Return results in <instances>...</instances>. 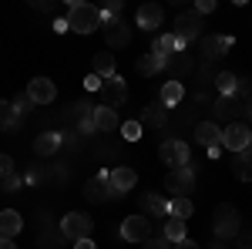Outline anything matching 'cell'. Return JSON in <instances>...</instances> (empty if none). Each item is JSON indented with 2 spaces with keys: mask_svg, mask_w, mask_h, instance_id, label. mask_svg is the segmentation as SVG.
I'll list each match as a JSON object with an SVG mask.
<instances>
[{
  "mask_svg": "<svg viewBox=\"0 0 252 249\" xmlns=\"http://www.w3.org/2000/svg\"><path fill=\"white\" fill-rule=\"evenodd\" d=\"M101 98H104V108H121L125 101H128V84H125V77L115 74V77H108L104 84H101Z\"/></svg>",
  "mask_w": 252,
  "mask_h": 249,
  "instance_id": "30bf717a",
  "label": "cell"
},
{
  "mask_svg": "<svg viewBox=\"0 0 252 249\" xmlns=\"http://www.w3.org/2000/svg\"><path fill=\"white\" fill-rule=\"evenodd\" d=\"M74 249H97L91 239H81V243H74Z\"/></svg>",
  "mask_w": 252,
  "mask_h": 249,
  "instance_id": "ee69618b",
  "label": "cell"
},
{
  "mask_svg": "<svg viewBox=\"0 0 252 249\" xmlns=\"http://www.w3.org/2000/svg\"><path fill=\"white\" fill-rule=\"evenodd\" d=\"M84 195H88L91 202H108V199H115V192H111V169H101V172L84 185Z\"/></svg>",
  "mask_w": 252,
  "mask_h": 249,
  "instance_id": "8fae6325",
  "label": "cell"
},
{
  "mask_svg": "<svg viewBox=\"0 0 252 249\" xmlns=\"http://www.w3.org/2000/svg\"><path fill=\"white\" fill-rule=\"evenodd\" d=\"M101 27H104V40H108L111 47H125V44L131 40V27H128V24H125L121 17H111V20H104Z\"/></svg>",
  "mask_w": 252,
  "mask_h": 249,
  "instance_id": "5bb4252c",
  "label": "cell"
},
{
  "mask_svg": "<svg viewBox=\"0 0 252 249\" xmlns=\"http://www.w3.org/2000/svg\"><path fill=\"white\" fill-rule=\"evenodd\" d=\"M20 229H24L20 212H14V209H3V212H0V236H3V239H14Z\"/></svg>",
  "mask_w": 252,
  "mask_h": 249,
  "instance_id": "44dd1931",
  "label": "cell"
},
{
  "mask_svg": "<svg viewBox=\"0 0 252 249\" xmlns=\"http://www.w3.org/2000/svg\"><path fill=\"white\" fill-rule=\"evenodd\" d=\"M101 84H104V81H101V77H97L94 71H91V74L84 77V88H88V91H101Z\"/></svg>",
  "mask_w": 252,
  "mask_h": 249,
  "instance_id": "74e56055",
  "label": "cell"
},
{
  "mask_svg": "<svg viewBox=\"0 0 252 249\" xmlns=\"http://www.w3.org/2000/svg\"><path fill=\"white\" fill-rule=\"evenodd\" d=\"M135 68H138V74H145V77H152L158 74V71H165V58H158V54H141V58L135 61Z\"/></svg>",
  "mask_w": 252,
  "mask_h": 249,
  "instance_id": "cb8c5ba5",
  "label": "cell"
},
{
  "mask_svg": "<svg viewBox=\"0 0 252 249\" xmlns=\"http://www.w3.org/2000/svg\"><path fill=\"white\" fill-rule=\"evenodd\" d=\"M14 125H20V115L10 101H0V132H10Z\"/></svg>",
  "mask_w": 252,
  "mask_h": 249,
  "instance_id": "f546056e",
  "label": "cell"
},
{
  "mask_svg": "<svg viewBox=\"0 0 252 249\" xmlns=\"http://www.w3.org/2000/svg\"><path fill=\"white\" fill-rule=\"evenodd\" d=\"M212 10H215L212 0H198V7H195V14H198V17H202V14H212Z\"/></svg>",
  "mask_w": 252,
  "mask_h": 249,
  "instance_id": "ab89813d",
  "label": "cell"
},
{
  "mask_svg": "<svg viewBox=\"0 0 252 249\" xmlns=\"http://www.w3.org/2000/svg\"><path fill=\"white\" fill-rule=\"evenodd\" d=\"M141 121H145L148 128H165V125H168V108H165L161 101H152V105L145 108Z\"/></svg>",
  "mask_w": 252,
  "mask_h": 249,
  "instance_id": "7402d4cb",
  "label": "cell"
},
{
  "mask_svg": "<svg viewBox=\"0 0 252 249\" xmlns=\"http://www.w3.org/2000/svg\"><path fill=\"white\" fill-rule=\"evenodd\" d=\"M115 128H118V111L101 105L94 111V132H115Z\"/></svg>",
  "mask_w": 252,
  "mask_h": 249,
  "instance_id": "484cf974",
  "label": "cell"
},
{
  "mask_svg": "<svg viewBox=\"0 0 252 249\" xmlns=\"http://www.w3.org/2000/svg\"><path fill=\"white\" fill-rule=\"evenodd\" d=\"M175 249H202V246L192 243V239H182V243H175Z\"/></svg>",
  "mask_w": 252,
  "mask_h": 249,
  "instance_id": "7bdbcfd3",
  "label": "cell"
},
{
  "mask_svg": "<svg viewBox=\"0 0 252 249\" xmlns=\"http://www.w3.org/2000/svg\"><path fill=\"white\" fill-rule=\"evenodd\" d=\"M235 98L242 105H252V77H239V88H235Z\"/></svg>",
  "mask_w": 252,
  "mask_h": 249,
  "instance_id": "d6a6232c",
  "label": "cell"
},
{
  "mask_svg": "<svg viewBox=\"0 0 252 249\" xmlns=\"http://www.w3.org/2000/svg\"><path fill=\"white\" fill-rule=\"evenodd\" d=\"M141 212L155 215V219H168V199L165 195H141Z\"/></svg>",
  "mask_w": 252,
  "mask_h": 249,
  "instance_id": "ffe728a7",
  "label": "cell"
},
{
  "mask_svg": "<svg viewBox=\"0 0 252 249\" xmlns=\"http://www.w3.org/2000/svg\"><path fill=\"white\" fill-rule=\"evenodd\" d=\"M172 37L178 40V47H185V44H192V40H202V17H198L195 10H185V14H178V17H175Z\"/></svg>",
  "mask_w": 252,
  "mask_h": 249,
  "instance_id": "277c9868",
  "label": "cell"
},
{
  "mask_svg": "<svg viewBox=\"0 0 252 249\" xmlns=\"http://www.w3.org/2000/svg\"><path fill=\"white\" fill-rule=\"evenodd\" d=\"M10 172H14V158H10V155H0V178L10 175Z\"/></svg>",
  "mask_w": 252,
  "mask_h": 249,
  "instance_id": "f35d334b",
  "label": "cell"
},
{
  "mask_svg": "<svg viewBox=\"0 0 252 249\" xmlns=\"http://www.w3.org/2000/svg\"><path fill=\"white\" fill-rule=\"evenodd\" d=\"M10 105L17 108V115H20V118H24V115H31V111L37 108V105H34V101L27 98V91H24V95H17V98H14V101H10Z\"/></svg>",
  "mask_w": 252,
  "mask_h": 249,
  "instance_id": "836d02e7",
  "label": "cell"
},
{
  "mask_svg": "<svg viewBox=\"0 0 252 249\" xmlns=\"http://www.w3.org/2000/svg\"><path fill=\"white\" fill-rule=\"evenodd\" d=\"M135 182H138V172H135V169H128V165L111 169V192H115V199L128 195V189H135Z\"/></svg>",
  "mask_w": 252,
  "mask_h": 249,
  "instance_id": "9a60e30c",
  "label": "cell"
},
{
  "mask_svg": "<svg viewBox=\"0 0 252 249\" xmlns=\"http://www.w3.org/2000/svg\"><path fill=\"white\" fill-rule=\"evenodd\" d=\"M182 98H185V88H182V81H165V84H161V91H158V101H161L165 108H175Z\"/></svg>",
  "mask_w": 252,
  "mask_h": 249,
  "instance_id": "603a6c76",
  "label": "cell"
},
{
  "mask_svg": "<svg viewBox=\"0 0 252 249\" xmlns=\"http://www.w3.org/2000/svg\"><path fill=\"white\" fill-rule=\"evenodd\" d=\"M121 239L145 246V243L152 239V222H148V215H128V219L121 222Z\"/></svg>",
  "mask_w": 252,
  "mask_h": 249,
  "instance_id": "9c48e42d",
  "label": "cell"
},
{
  "mask_svg": "<svg viewBox=\"0 0 252 249\" xmlns=\"http://www.w3.org/2000/svg\"><path fill=\"white\" fill-rule=\"evenodd\" d=\"M198 47H202L205 64H212V61H219L229 47H232V37H229V34H205V37L198 40Z\"/></svg>",
  "mask_w": 252,
  "mask_h": 249,
  "instance_id": "7c38bea8",
  "label": "cell"
},
{
  "mask_svg": "<svg viewBox=\"0 0 252 249\" xmlns=\"http://www.w3.org/2000/svg\"><path fill=\"white\" fill-rule=\"evenodd\" d=\"M215 88H219V95H222V98L235 95V88H239V74H232V71H219V74H215Z\"/></svg>",
  "mask_w": 252,
  "mask_h": 249,
  "instance_id": "4316f807",
  "label": "cell"
},
{
  "mask_svg": "<svg viewBox=\"0 0 252 249\" xmlns=\"http://www.w3.org/2000/svg\"><path fill=\"white\" fill-rule=\"evenodd\" d=\"M192 58L185 51H175L172 58H165V71H168V81H182L185 74H192Z\"/></svg>",
  "mask_w": 252,
  "mask_h": 249,
  "instance_id": "2e32d148",
  "label": "cell"
},
{
  "mask_svg": "<svg viewBox=\"0 0 252 249\" xmlns=\"http://www.w3.org/2000/svg\"><path fill=\"white\" fill-rule=\"evenodd\" d=\"M17 185H20V175L17 172H10V175H3V178H0V189H3V192H14Z\"/></svg>",
  "mask_w": 252,
  "mask_h": 249,
  "instance_id": "8d00e7d4",
  "label": "cell"
},
{
  "mask_svg": "<svg viewBox=\"0 0 252 249\" xmlns=\"http://www.w3.org/2000/svg\"><path fill=\"white\" fill-rule=\"evenodd\" d=\"M0 249H17V243H14V239H3V236H0Z\"/></svg>",
  "mask_w": 252,
  "mask_h": 249,
  "instance_id": "f6af8a7d",
  "label": "cell"
},
{
  "mask_svg": "<svg viewBox=\"0 0 252 249\" xmlns=\"http://www.w3.org/2000/svg\"><path fill=\"white\" fill-rule=\"evenodd\" d=\"M121 138L125 142H138L141 138V121H125L121 125Z\"/></svg>",
  "mask_w": 252,
  "mask_h": 249,
  "instance_id": "e575fe53",
  "label": "cell"
},
{
  "mask_svg": "<svg viewBox=\"0 0 252 249\" xmlns=\"http://www.w3.org/2000/svg\"><path fill=\"white\" fill-rule=\"evenodd\" d=\"M165 189L172 192V199H189L195 189V165H182V169H168L165 175Z\"/></svg>",
  "mask_w": 252,
  "mask_h": 249,
  "instance_id": "7a4b0ae2",
  "label": "cell"
},
{
  "mask_svg": "<svg viewBox=\"0 0 252 249\" xmlns=\"http://www.w3.org/2000/svg\"><path fill=\"white\" fill-rule=\"evenodd\" d=\"M212 232L219 236V239H235V236H239V209L229 206V202L215 206V212H212Z\"/></svg>",
  "mask_w": 252,
  "mask_h": 249,
  "instance_id": "3957f363",
  "label": "cell"
},
{
  "mask_svg": "<svg viewBox=\"0 0 252 249\" xmlns=\"http://www.w3.org/2000/svg\"><path fill=\"white\" fill-rule=\"evenodd\" d=\"M212 249H225V239H219V243H215V246Z\"/></svg>",
  "mask_w": 252,
  "mask_h": 249,
  "instance_id": "bcb514c9",
  "label": "cell"
},
{
  "mask_svg": "<svg viewBox=\"0 0 252 249\" xmlns=\"http://www.w3.org/2000/svg\"><path fill=\"white\" fill-rule=\"evenodd\" d=\"M141 249H175V243H168L165 236H152V239H148Z\"/></svg>",
  "mask_w": 252,
  "mask_h": 249,
  "instance_id": "d590c367",
  "label": "cell"
},
{
  "mask_svg": "<svg viewBox=\"0 0 252 249\" xmlns=\"http://www.w3.org/2000/svg\"><path fill=\"white\" fill-rule=\"evenodd\" d=\"M232 175L239 178V182H252V155H246V152H239V155H232Z\"/></svg>",
  "mask_w": 252,
  "mask_h": 249,
  "instance_id": "d4e9b609",
  "label": "cell"
},
{
  "mask_svg": "<svg viewBox=\"0 0 252 249\" xmlns=\"http://www.w3.org/2000/svg\"><path fill=\"white\" fill-rule=\"evenodd\" d=\"M94 74L101 77V81L115 77V58H111V54H94Z\"/></svg>",
  "mask_w": 252,
  "mask_h": 249,
  "instance_id": "4dcf8cb0",
  "label": "cell"
},
{
  "mask_svg": "<svg viewBox=\"0 0 252 249\" xmlns=\"http://www.w3.org/2000/svg\"><path fill=\"white\" fill-rule=\"evenodd\" d=\"M195 142H198V148H215V145H222V128L215 121H198L195 125Z\"/></svg>",
  "mask_w": 252,
  "mask_h": 249,
  "instance_id": "e0dca14e",
  "label": "cell"
},
{
  "mask_svg": "<svg viewBox=\"0 0 252 249\" xmlns=\"http://www.w3.org/2000/svg\"><path fill=\"white\" fill-rule=\"evenodd\" d=\"M61 145H64L61 132H40L37 138H34V152H37L40 158H51V155H58Z\"/></svg>",
  "mask_w": 252,
  "mask_h": 249,
  "instance_id": "d6986e66",
  "label": "cell"
},
{
  "mask_svg": "<svg viewBox=\"0 0 252 249\" xmlns=\"http://www.w3.org/2000/svg\"><path fill=\"white\" fill-rule=\"evenodd\" d=\"M34 10H44V14H54V10H58V7H54V3H47V0H34Z\"/></svg>",
  "mask_w": 252,
  "mask_h": 249,
  "instance_id": "b9f144b4",
  "label": "cell"
},
{
  "mask_svg": "<svg viewBox=\"0 0 252 249\" xmlns=\"http://www.w3.org/2000/svg\"><path fill=\"white\" fill-rule=\"evenodd\" d=\"M168 215L189 222V215H192V199H172V202H168Z\"/></svg>",
  "mask_w": 252,
  "mask_h": 249,
  "instance_id": "1f68e13d",
  "label": "cell"
},
{
  "mask_svg": "<svg viewBox=\"0 0 252 249\" xmlns=\"http://www.w3.org/2000/svg\"><path fill=\"white\" fill-rule=\"evenodd\" d=\"M239 115H246V105H242L235 95H229V98L219 95V98L212 101V121L219 125V128H222V121H225V125L239 121Z\"/></svg>",
  "mask_w": 252,
  "mask_h": 249,
  "instance_id": "ba28073f",
  "label": "cell"
},
{
  "mask_svg": "<svg viewBox=\"0 0 252 249\" xmlns=\"http://www.w3.org/2000/svg\"><path fill=\"white\" fill-rule=\"evenodd\" d=\"M161 236H165L168 243H182V239H189V236H185V222H182V219H172V215L165 219V229H161Z\"/></svg>",
  "mask_w": 252,
  "mask_h": 249,
  "instance_id": "f1b7e54d",
  "label": "cell"
},
{
  "mask_svg": "<svg viewBox=\"0 0 252 249\" xmlns=\"http://www.w3.org/2000/svg\"><path fill=\"white\" fill-rule=\"evenodd\" d=\"M161 17H165V10L158 3H141L135 14V24L141 31H155V27H161Z\"/></svg>",
  "mask_w": 252,
  "mask_h": 249,
  "instance_id": "ac0fdd59",
  "label": "cell"
},
{
  "mask_svg": "<svg viewBox=\"0 0 252 249\" xmlns=\"http://www.w3.org/2000/svg\"><path fill=\"white\" fill-rule=\"evenodd\" d=\"M67 31L74 34H91L101 27V10L91 7V3H67Z\"/></svg>",
  "mask_w": 252,
  "mask_h": 249,
  "instance_id": "6da1fadb",
  "label": "cell"
},
{
  "mask_svg": "<svg viewBox=\"0 0 252 249\" xmlns=\"http://www.w3.org/2000/svg\"><path fill=\"white\" fill-rule=\"evenodd\" d=\"M158 158H161L168 169H182V165L192 162V148H189L182 138H165V142L158 145Z\"/></svg>",
  "mask_w": 252,
  "mask_h": 249,
  "instance_id": "5b68a950",
  "label": "cell"
},
{
  "mask_svg": "<svg viewBox=\"0 0 252 249\" xmlns=\"http://www.w3.org/2000/svg\"><path fill=\"white\" fill-rule=\"evenodd\" d=\"M239 249H252V232H239Z\"/></svg>",
  "mask_w": 252,
  "mask_h": 249,
  "instance_id": "60d3db41",
  "label": "cell"
},
{
  "mask_svg": "<svg viewBox=\"0 0 252 249\" xmlns=\"http://www.w3.org/2000/svg\"><path fill=\"white\" fill-rule=\"evenodd\" d=\"M252 145V128L249 125H242V121H232V125H225L222 128V148H229V152H249Z\"/></svg>",
  "mask_w": 252,
  "mask_h": 249,
  "instance_id": "52a82bcc",
  "label": "cell"
},
{
  "mask_svg": "<svg viewBox=\"0 0 252 249\" xmlns=\"http://www.w3.org/2000/svg\"><path fill=\"white\" fill-rule=\"evenodd\" d=\"M175 51H182V47H178V40H175L172 34H161V37H155V44H152V54H158V58H172Z\"/></svg>",
  "mask_w": 252,
  "mask_h": 249,
  "instance_id": "83f0119b",
  "label": "cell"
},
{
  "mask_svg": "<svg viewBox=\"0 0 252 249\" xmlns=\"http://www.w3.org/2000/svg\"><path fill=\"white\" fill-rule=\"evenodd\" d=\"M91 232H94V222H91V215H84V212H67L64 219H61V236H67V239H91Z\"/></svg>",
  "mask_w": 252,
  "mask_h": 249,
  "instance_id": "8992f818",
  "label": "cell"
},
{
  "mask_svg": "<svg viewBox=\"0 0 252 249\" xmlns=\"http://www.w3.org/2000/svg\"><path fill=\"white\" fill-rule=\"evenodd\" d=\"M27 98L40 108V105H51V101L58 98V88H54V81H47V77H34V81L27 84Z\"/></svg>",
  "mask_w": 252,
  "mask_h": 249,
  "instance_id": "4fadbf2b",
  "label": "cell"
}]
</instances>
